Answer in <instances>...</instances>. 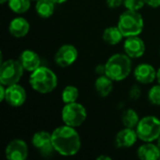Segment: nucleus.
Masks as SVG:
<instances>
[{
	"instance_id": "obj_1",
	"label": "nucleus",
	"mask_w": 160,
	"mask_h": 160,
	"mask_svg": "<svg viewBox=\"0 0 160 160\" xmlns=\"http://www.w3.org/2000/svg\"><path fill=\"white\" fill-rule=\"evenodd\" d=\"M52 140L56 153L63 157H72L79 153L82 142L75 128L64 125L52 133Z\"/></svg>"
},
{
	"instance_id": "obj_2",
	"label": "nucleus",
	"mask_w": 160,
	"mask_h": 160,
	"mask_svg": "<svg viewBox=\"0 0 160 160\" xmlns=\"http://www.w3.org/2000/svg\"><path fill=\"white\" fill-rule=\"evenodd\" d=\"M105 68V75L113 82L124 81L132 70L131 58L126 53H114L107 60Z\"/></svg>"
},
{
	"instance_id": "obj_3",
	"label": "nucleus",
	"mask_w": 160,
	"mask_h": 160,
	"mask_svg": "<svg viewBox=\"0 0 160 160\" xmlns=\"http://www.w3.org/2000/svg\"><path fill=\"white\" fill-rule=\"evenodd\" d=\"M29 83L38 93L45 95L52 92L58 83L56 74L47 67H39L30 74Z\"/></svg>"
},
{
	"instance_id": "obj_4",
	"label": "nucleus",
	"mask_w": 160,
	"mask_h": 160,
	"mask_svg": "<svg viewBox=\"0 0 160 160\" xmlns=\"http://www.w3.org/2000/svg\"><path fill=\"white\" fill-rule=\"evenodd\" d=\"M117 26L125 38L140 36L144 27V21L138 10L128 9L120 15Z\"/></svg>"
},
{
	"instance_id": "obj_5",
	"label": "nucleus",
	"mask_w": 160,
	"mask_h": 160,
	"mask_svg": "<svg viewBox=\"0 0 160 160\" xmlns=\"http://www.w3.org/2000/svg\"><path fill=\"white\" fill-rule=\"evenodd\" d=\"M138 137L144 142L158 141L160 136V119L154 115L142 117L135 128Z\"/></svg>"
},
{
	"instance_id": "obj_6",
	"label": "nucleus",
	"mask_w": 160,
	"mask_h": 160,
	"mask_svg": "<svg viewBox=\"0 0 160 160\" xmlns=\"http://www.w3.org/2000/svg\"><path fill=\"white\" fill-rule=\"evenodd\" d=\"M61 117L65 125L76 128L85 122L87 112L83 105L76 101L65 104L61 112Z\"/></svg>"
},
{
	"instance_id": "obj_7",
	"label": "nucleus",
	"mask_w": 160,
	"mask_h": 160,
	"mask_svg": "<svg viewBox=\"0 0 160 160\" xmlns=\"http://www.w3.org/2000/svg\"><path fill=\"white\" fill-rule=\"evenodd\" d=\"M23 68L19 60L8 59L0 66V83L9 86L20 82L23 75Z\"/></svg>"
},
{
	"instance_id": "obj_8",
	"label": "nucleus",
	"mask_w": 160,
	"mask_h": 160,
	"mask_svg": "<svg viewBox=\"0 0 160 160\" xmlns=\"http://www.w3.org/2000/svg\"><path fill=\"white\" fill-rule=\"evenodd\" d=\"M32 145L44 158L51 157L52 153L55 152L52 144V134L45 130L38 131L33 135Z\"/></svg>"
},
{
	"instance_id": "obj_9",
	"label": "nucleus",
	"mask_w": 160,
	"mask_h": 160,
	"mask_svg": "<svg viewBox=\"0 0 160 160\" xmlns=\"http://www.w3.org/2000/svg\"><path fill=\"white\" fill-rule=\"evenodd\" d=\"M78 50L72 44L62 45L54 54V62L58 67L68 68L73 65L78 58Z\"/></svg>"
},
{
	"instance_id": "obj_10",
	"label": "nucleus",
	"mask_w": 160,
	"mask_h": 160,
	"mask_svg": "<svg viewBox=\"0 0 160 160\" xmlns=\"http://www.w3.org/2000/svg\"><path fill=\"white\" fill-rule=\"evenodd\" d=\"M5 156L8 160H25L28 157V146L21 139L12 140L5 149Z\"/></svg>"
},
{
	"instance_id": "obj_11",
	"label": "nucleus",
	"mask_w": 160,
	"mask_h": 160,
	"mask_svg": "<svg viewBox=\"0 0 160 160\" xmlns=\"http://www.w3.org/2000/svg\"><path fill=\"white\" fill-rule=\"evenodd\" d=\"M145 43L139 36L126 38L124 42V51L131 59L142 57L145 52Z\"/></svg>"
},
{
	"instance_id": "obj_12",
	"label": "nucleus",
	"mask_w": 160,
	"mask_h": 160,
	"mask_svg": "<svg viewBox=\"0 0 160 160\" xmlns=\"http://www.w3.org/2000/svg\"><path fill=\"white\" fill-rule=\"evenodd\" d=\"M26 100V91L19 83L7 86L5 101L15 108L21 107Z\"/></svg>"
},
{
	"instance_id": "obj_13",
	"label": "nucleus",
	"mask_w": 160,
	"mask_h": 160,
	"mask_svg": "<svg viewBox=\"0 0 160 160\" xmlns=\"http://www.w3.org/2000/svg\"><path fill=\"white\" fill-rule=\"evenodd\" d=\"M158 71L156 68L146 63H142L138 65L134 69V77L139 83L142 84H149L152 83L155 80H157Z\"/></svg>"
},
{
	"instance_id": "obj_14",
	"label": "nucleus",
	"mask_w": 160,
	"mask_h": 160,
	"mask_svg": "<svg viewBox=\"0 0 160 160\" xmlns=\"http://www.w3.org/2000/svg\"><path fill=\"white\" fill-rule=\"evenodd\" d=\"M139 139L135 128H125L120 130L115 137V144L118 148H130Z\"/></svg>"
},
{
	"instance_id": "obj_15",
	"label": "nucleus",
	"mask_w": 160,
	"mask_h": 160,
	"mask_svg": "<svg viewBox=\"0 0 160 160\" xmlns=\"http://www.w3.org/2000/svg\"><path fill=\"white\" fill-rule=\"evenodd\" d=\"M19 61L21 62L23 69L28 72H33L34 70L38 68L41 64V59L39 55L36 52L31 50H24L21 53Z\"/></svg>"
},
{
	"instance_id": "obj_16",
	"label": "nucleus",
	"mask_w": 160,
	"mask_h": 160,
	"mask_svg": "<svg viewBox=\"0 0 160 160\" xmlns=\"http://www.w3.org/2000/svg\"><path fill=\"white\" fill-rule=\"evenodd\" d=\"M30 30V23L22 17H16L12 19L8 25V31L14 38H20L25 37Z\"/></svg>"
},
{
	"instance_id": "obj_17",
	"label": "nucleus",
	"mask_w": 160,
	"mask_h": 160,
	"mask_svg": "<svg viewBox=\"0 0 160 160\" xmlns=\"http://www.w3.org/2000/svg\"><path fill=\"white\" fill-rule=\"evenodd\" d=\"M137 156L142 160H158L160 159V150L157 144L145 142L138 148Z\"/></svg>"
},
{
	"instance_id": "obj_18",
	"label": "nucleus",
	"mask_w": 160,
	"mask_h": 160,
	"mask_svg": "<svg viewBox=\"0 0 160 160\" xmlns=\"http://www.w3.org/2000/svg\"><path fill=\"white\" fill-rule=\"evenodd\" d=\"M95 89L98 96L106 98L113 89V81L107 75H101L95 82Z\"/></svg>"
},
{
	"instance_id": "obj_19",
	"label": "nucleus",
	"mask_w": 160,
	"mask_h": 160,
	"mask_svg": "<svg viewBox=\"0 0 160 160\" xmlns=\"http://www.w3.org/2000/svg\"><path fill=\"white\" fill-rule=\"evenodd\" d=\"M124 35L118 26L107 27L102 33V39L109 45H117L124 38Z\"/></svg>"
},
{
	"instance_id": "obj_20",
	"label": "nucleus",
	"mask_w": 160,
	"mask_h": 160,
	"mask_svg": "<svg viewBox=\"0 0 160 160\" xmlns=\"http://www.w3.org/2000/svg\"><path fill=\"white\" fill-rule=\"evenodd\" d=\"M55 3L52 2V0H38L36 2V12L38 15L41 18L47 19L50 18L55 8Z\"/></svg>"
},
{
	"instance_id": "obj_21",
	"label": "nucleus",
	"mask_w": 160,
	"mask_h": 160,
	"mask_svg": "<svg viewBox=\"0 0 160 160\" xmlns=\"http://www.w3.org/2000/svg\"><path fill=\"white\" fill-rule=\"evenodd\" d=\"M140 120L137 112L133 109H127L122 113V123L125 128H136Z\"/></svg>"
},
{
	"instance_id": "obj_22",
	"label": "nucleus",
	"mask_w": 160,
	"mask_h": 160,
	"mask_svg": "<svg viewBox=\"0 0 160 160\" xmlns=\"http://www.w3.org/2000/svg\"><path fill=\"white\" fill-rule=\"evenodd\" d=\"M9 8L17 14L25 13L31 7V0H8Z\"/></svg>"
},
{
	"instance_id": "obj_23",
	"label": "nucleus",
	"mask_w": 160,
	"mask_h": 160,
	"mask_svg": "<svg viewBox=\"0 0 160 160\" xmlns=\"http://www.w3.org/2000/svg\"><path fill=\"white\" fill-rule=\"evenodd\" d=\"M79 98V90L73 85L66 86L62 91V100L65 104L76 102Z\"/></svg>"
},
{
	"instance_id": "obj_24",
	"label": "nucleus",
	"mask_w": 160,
	"mask_h": 160,
	"mask_svg": "<svg viewBox=\"0 0 160 160\" xmlns=\"http://www.w3.org/2000/svg\"><path fill=\"white\" fill-rule=\"evenodd\" d=\"M148 100L151 104L160 106V84L154 85L148 91Z\"/></svg>"
},
{
	"instance_id": "obj_25",
	"label": "nucleus",
	"mask_w": 160,
	"mask_h": 160,
	"mask_svg": "<svg viewBox=\"0 0 160 160\" xmlns=\"http://www.w3.org/2000/svg\"><path fill=\"white\" fill-rule=\"evenodd\" d=\"M145 5L144 0H124V6L127 9L140 10Z\"/></svg>"
},
{
	"instance_id": "obj_26",
	"label": "nucleus",
	"mask_w": 160,
	"mask_h": 160,
	"mask_svg": "<svg viewBox=\"0 0 160 160\" xmlns=\"http://www.w3.org/2000/svg\"><path fill=\"white\" fill-rule=\"evenodd\" d=\"M141 93H142V91H141L140 86L134 84L129 90V98L132 100H138L141 98V95H142Z\"/></svg>"
},
{
	"instance_id": "obj_27",
	"label": "nucleus",
	"mask_w": 160,
	"mask_h": 160,
	"mask_svg": "<svg viewBox=\"0 0 160 160\" xmlns=\"http://www.w3.org/2000/svg\"><path fill=\"white\" fill-rule=\"evenodd\" d=\"M106 3L110 8H117L124 5V0H106Z\"/></svg>"
},
{
	"instance_id": "obj_28",
	"label": "nucleus",
	"mask_w": 160,
	"mask_h": 160,
	"mask_svg": "<svg viewBox=\"0 0 160 160\" xmlns=\"http://www.w3.org/2000/svg\"><path fill=\"white\" fill-rule=\"evenodd\" d=\"M144 1H145V5L151 8H157L160 7V0H144Z\"/></svg>"
},
{
	"instance_id": "obj_29",
	"label": "nucleus",
	"mask_w": 160,
	"mask_h": 160,
	"mask_svg": "<svg viewBox=\"0 0 160 160\" xmlns=\"http://www.w3.org/2000/svg\"><path fill=\"white\" fill-rule=\"evenodd\" d=\"M105 72H106L105 65H98V66L96 68V73H97V74H98L99 76H101V75H105Z\"/></svg>"
},
{
	"instance_id": "obj_30",
	"label": "nucleus",
	"mask_w": 160,
	"mask_h": 160,
	"mask_svg": "<svg viewBox=\"0 0 160 160\" xmlns=\"http://www.w3.org/2000/svg\"><path fill=\"white\" fill-rule=\"evenodd\" d=\"M6 89L7 86L4 84H0V100L1 101H5V98H6Z\"/></svg>"
},
{
	"instance_id": "obj_31",
	"label": "nucleus",
	"mask_w": 160,
	"mask_h": 160,
	"mask_svg": "<svg viewBox=\"0 0 160 160\" xmlns=\"http://www.w3.org/2000/svg\"><path fill=\"white\" fill-rule=\"evenodd\" d=\"M97 159L98 160H112V158H110V157H107V156H104V155H101V156L98 157V158H97Z\"/></svg>"
},
{
	"instance_id": "obj_32",
	"label": "nucleus",
	"mask_w": 160,
	"mask_h": 160,
	"mask_svg": "<svg viewBox=\"0 0 160 160\" xmlns=\"http://www.w3.org/2000/svg\"><path fill=\"white\" fill-rule=\"evenodd\" d=\"M52 2H54L55 4H63V3H65L67 0H52Z\"/></svg>"
},
{
	"instance_id": "obj_33",
	"label": "nucleus",
	"mask_w": 160,
	"mask_h": 160,
	"mask_svg": "<svg viewBox=\"0 0 160 160\" xmlns=\"http://www.w3.org/2000/svg\"><path fill=\"white\" fill-rule=\"evenodd\" d=\"M157 80H158V82L160 84V68L158 69V74H157Z\"/></svg>"
},
{
	"instance_id": "obj_34",
	"label": "nucleus",
	"mask_w": 160,
	"mask_h": 160,
	"mask_svg": "<svg viewBox=\"0 0 160 160\" xmlns=\"http://www.w3.org/2000/svg\"><path fill=\"white\" fill-rule=\"evenodd\" d=\"M157 145H158V149H159V150H160V136H159V138L158 139V143H157Z\"/></svg>"
},
{
	"instance_id": "obj_35",
	"label": "nucleus",
	"mask_w": 160,
	"mask_h": 160,
	"mask_svg": "<svg viewBox=\"0 0 160 160\" xmlns=\"http://www.w3.org/2000/svg\"><path fill=\"white\" fill-rule=\"evenodd\" d=\"M8 0H0V3H1V4H5V3L8 2Z\"/></svg>"
},
{
	"instance_id": "obj_36",
	"label": "nucleus",
	"mask_w": 160,
	"mask_h": 160,
	"mask_svg": "<svg viewBox=\"0 0 160 160\" xmlns=\"http://www.w3.org/2000/svg\"><path fill=\"white\" fill-rule=\"evenodd\" d=\"M31 1H36V2H37V1H38V0H31Z\"/></svg>"
}]
</instances>
